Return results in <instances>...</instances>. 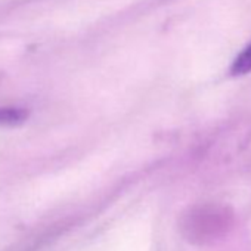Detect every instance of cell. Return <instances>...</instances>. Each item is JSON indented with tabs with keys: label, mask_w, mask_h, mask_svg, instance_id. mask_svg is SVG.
Listing matches in <instances>:
<instances>
[{
	"label": "cell",
	"mask_w": 251,
	"mask_h": 251,
	"mask_svg": "<svg viewBox=\"0 0 251 251\" xmlns=\"http://www.w3.org/2000/svg\"><path fill=\"white\" fill-rule=\"evenodd\" d=\"M230 71L235 75L247 74V73L251 71V43L235 58Z\"/></svg>",
	"instance_id": "6da1fadb"
},
{
	"label": "cell",
	"mask_w": 251,
	"mask_h": 251,
	"mask_svg": "<svg viewBox=\"0 0 251 251\" xmlns=\"http://www.w3.org/2000/svg\"><path fill=\"white\" fill-rule=\"evenodd\" d=\"M24 112L15 108H3L0 109V124H12L20 123L24 118Z\"/></svg>",
	"instance_id": "7a4b0ae2"
}]
</instances>
